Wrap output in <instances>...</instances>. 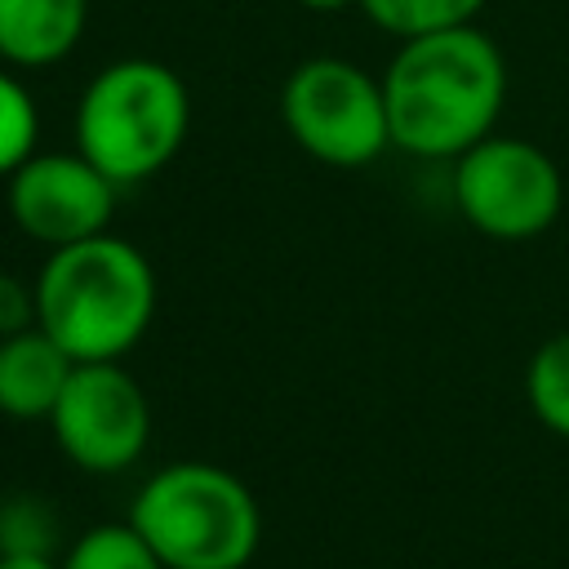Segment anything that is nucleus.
<instances>
[{"instance_id":"nucleus-1","label":"nucleus","mask_w":569,"mask_h":569,"mask_svg":"<svg viewBox=\"0 0 569 569\" xmlns=\"http://www.w3.org/2000/svg\"><path fill=\"white\" fill-rule=\"evenodd\" d=\"M391 147L418 160H458L493 133L507 102V58L476 22L400 40L382 71Z\"/></svg>"},{"instance_id":"nucleus-2","label":"nucleus","mask_w":569,"mask_h":569,"mask_svg":"<svg viewBox=\"0 0 569 569\" xmlns=\"http://www.w3.org/2000/svg\"><path fill=\"white\" fill-rule=\"evenodd\" d=\"M31 284L36 325L76 365L124 360L147 338L160 307L151 258L111 231L49 249Z\"/></svg>"},{"instance_id":"nucleus-3","label":"nucleus","mask_w":569,"mask_h":569,"mask_svg":"<svg viewBox=\"0 0 569 569\" xmlns=\"http://www.w3.org/2000/svg\"><path fill=\"white\" fill-rule=\"evenodd\" d=\"M76 151L116 187H138L173 164L191 133V89L160 58H116L76 98Z\"/></svg>"},{"instance_id":"nucleus-4","label":"nucleus","mask_w":569,"mask_h":569,"mask_svg":"<svg viewBox=\"0 0 569 569\" xmlns=\"http://www.w3.org/2000/svg\"><path fill=\"white\" fill-rule=\"evenodd\" d=\"M124 520L164 569H244L262 547V507L253 489L204 458H178L151 471Z\"/></svg>"},{"instance_id":"nucleus-5","label":"nucleus","mask_w":569,"mask_h":569,"mask_svg":"<svg viewBox=\"0 0 569 569\" xmlns=\"http://www.w3.org/2000/svg\"><path fill=\"white\" fill-rule=\"evenodd\" d=\"M280 120L298 151L329 169H365L391 147L382 76L351 58H302L280 84Z\"/></svg>"},{"instance_id":"nucleus-6","label":"nucleus","mask_w":569,"mask_h":569,"mask_svg":"<svg viewBox=\"0 0 569 569\" xmlns=\"http://www.w3.org/2000/svg\"><path fill=\"white\" fill-rule=\"evenodd\" d=\"M449 196L462 222L489 240H533L565 209V178L551 151L516 133H489L453 160Z\"/></svg>"},{"instance_id":"nucleus-7","label":"nucleus","mask_w":569,"mask_h":569,"mask_svg":"<svg viewBox=\"0 0 569 569\" xmlns=\"http://www.w3.org/2000/svg\"><path fill=\"white\" fill-rule=\"evenodd\" d=\"M49 427L71 467L89 476H120L151 445V400L124 360L76 365Z\"/></svg>"},{"instance_id":"nucleus-8","label":"nucleus","mask_w":569,"mask_h":569,"mask_svg":"<svg viewBox=\"0 0 569 569\" xmlns=\"http://www.w3.org/2000/svg\"><path fill=\"white\" fill-rule=\"evenodd\" d=\"M116 196L120 187L76 147L36 151L4 178V209L13 227L44 249H62L111 231Z\"/></svg>"},{"instance_id":"nucleus-9","label":"nucleus","mask_w":569,"mask_h":569,"mask_svg":"<svg viewBox=\"0 0 569 569\" xmlns=\"http://www.w3.org/2000/svg\"><path fill=\"white\" fill-rule=\"evenodd\" d=\"M76 360L40 329L0 338V413L13 422H49Z\"/></svg>"},{"instance_id":"nucleus-10","label":"nucleus","mask_w":569,"mask_h":569,"mask_svg":"<svg viewBox=\"0 0 569 569\" xmlns=\"http://www.w3.org/2000/svg\"><path fill=\"white\" fill-rule=\"evenodd\" d=\"M89 27V0H0V62L40 71L76 53Z\"/></svg>"},{"instance_id":"nucleus-11","label":"nucleus","mask_w":569,"mask_h":569,"mask_svg":"<svg viewBox=\"0 0 569 569\" xmlns=\"http://www.w3.org/2000/svg\"><path fill=\"white\" fill-rule=\"evenodd\" d=\"M525 400L551 436L569 440V329L533 347L525 365Z\"/></svg>"},{"instance_id":"nucleus-12","label":"nucleus","mask_w":569,"mask_h":569,"mask_svg":"<svg viewBox=\"0 0 569 569\" xmlns=\"http://www.w3.org/2000/svg\"><path fill=\"white\" fill-rule=\"evenodd\" d=\"M485 4L489 0H360V13L396 40H413L449 27H471Z\"/></svg>"},{"instance_id":"nucleus-13","label":"nucleus","mask_w":569,"mask_h":569,"mask_svg":"<svg viewBox=\"0 0 569 569\" xmlns=\"http://www.w3.org/2000/svg\"><path fill=\"white\" fill-rule=\"evenodd\" d=\"M58 569H164V565L129 520H107L84 529L58 556Z\"/></svg>"},{"instance_id":"nucleus-14","label":"nucleus","mask_w":569,"mask_h":569,"mask_svg":"<svg viewBox=\"0 0 569 569\" xmlns=\"http://www.w3.org/2000/svg\"><path fill=\"white\" fill-rule=\"evenodd\" d=\"M58 507L31 489L0 498V556H53Z\"/></svg>"},{"instance_id":"nucleus-15","label":"nucleus","mask_w":569,"mask_h":569,"mask_svg":"<svg viewBox=\"0 0 569 569\" xmlns=\"http://www.w3.org/2000/svg\"><path fill=\"white\" fill-rule=\"evenodd\" d=\"M40 151V107L13 67L0 62V178Z\"/></svg>"},{"instance_id":"nucleus-16","label":"nucleus","mask_w":569,"mask_h":569,"mask_svg":"<svg viewBox=\"0 0 569 569\" xmlns=\"http://www.w3.org/2000/svg\"><path fill=\"white\" fill-rule=\"evenodd\" d=\"M36 325V284L0 267V338Z\"/></svg>"},{"instance_id":"nucleus-17","label":"nucleus","mask_w":569,"mask_h":569,"mask_svg":"<svg viewBox=\"0 0 569 569\" xmlns=\"http://www.w3.org/2000/svg\"><path fill=\"white\" fill-rule=\"evenodd\" d=\"M0 569H58L53 556H0Z\"/></svg>"},{"instance_id":"nucleus-18","label":"nucleus","mask_w":569,"mask_h":569,"mask_svg":"<svg viewBox=\"0 0 569 569\" xmlns=\"http://www.w3.org/2000/svg\"><path fill=\"white\" fill-rule=\"evenodd\" d=\"M298 9H307V13H342V9H360V0H293Z\"/></svg>"}]
</instances>
